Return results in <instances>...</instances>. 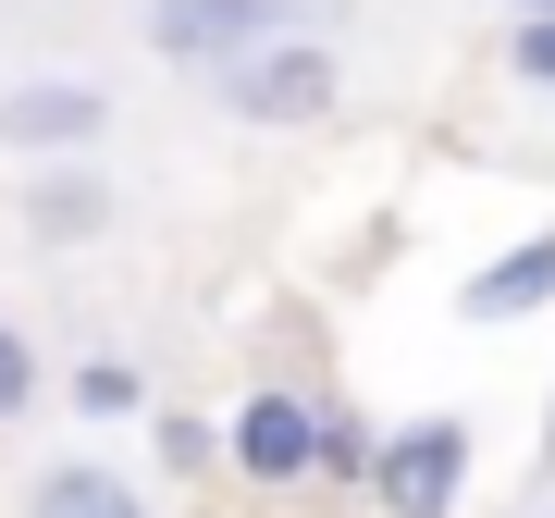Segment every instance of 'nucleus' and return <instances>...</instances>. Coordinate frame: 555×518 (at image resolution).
Returning a JSON list of instances; mask_svg holds the SVG:
<instances>
[{"label": "nucleus", "mask_w": 555, "mask_h": 518, "mask_svg": "<svg viewBox=\"0 0 555 518\" xmlns=\"http://www.w3.org/2000/svg\"><path fill=\"white\" fill-rule=\"evenodd\" d=\"M0 137L13 148H87L100 137V87H13L0 100Z\"/></svg>", "instance_id": "obj_5"}, {"label": "nucleus", "mask_w": 555, "mask_h": 518, "mask_svg": "<svg viewBox=\"0 0 555 518\" xmlns=\"http://www.w3.org/2000/svg\"><path fill=\"white\" fill-rule=\"evenodd\" d=\"M456 481H469V432H456V419H420V432H396L371 457V494L396 506V518H444Z\"/></svg>", "instance_id": "obj_3"}, {"label": "nucleus", "mask_w": 555, "mask_h": 518, "mask_svg": "<svg viewBox=\"0 0 555 518\" xmlns=\"http://www.w3.org/2000/svg\"><path fill=\"white\" fill-rule=\"evenodd\" d=\"M25 210H38V235H100V185H87V173H50Z\"/></svg>", "instance_id": "obj_8"}, {"label": "nucleus", "mask_w": 555, "mask_h": 518, "mask_svg": "<svg viewBox=\"0 0 555 518\" xmlns=\"http://www.w3.org/2000/svg\"><path fill=\"white\" fill-rule=\"evenodd\" d=\"M210 87H222L247 124H309V112H334V50H321V38H284V50L222 62Z\"/></svg>", "instance_id": "obj_2"}, {"label": "nucleus", "mask_w": 555, "mask_h": 518, "mask_svg": "<svg viewBox=\"0 0 555 518\" xmlns=\"http://www.w3.org/2000/svg\"><path fill=\"white\" fill-rule=\"evenodd\" d=\"M235 457H247V481H297V469L321 457V419H309L297 396H247V419H235Z\"/></svg>", "instance_id": "obj_4"}, {"label": "nucleus", "mask_w": 555, "mask_h": 518, "mask_svg": "<svg viewBox=\"0 0 555 518\" xmlns=\"http://www.w3.org/2000/svg\"><path fill=\"white\" fill-rule=\"evenodd\" d=\"M555 297V235H531L518 259H494V272H469V321H518Z\"/></svg>", "instance_id": "obj_6"}, {"label": "nucleus", "mask_w": 555, "mask_h": 518, "mask_svg": "<svg viewBox=\"0 0 555 518\" xmlns=\"http://www.w3.org/2000/svg\"><path fill=\"white\" fill-rule=\"evenodd\" d=\"M506 62H518L531 87H555V13H531V25H518V38H506Z\"/></svg>", "instance_id": "obj_10"}, {"label": "nucleus", "mask_w": 555, "mask_h": 518, "mask_svg": "<svg viewBox=\"0 0 555 518\" xmlns=\"http://www.w3.org/2000/svg\"><path fill=\"white\" fill-rule=\"evenodd\" d=\"M25 396H38V359H25V334H13V321H0V419H13Z\"/></svg>", "instance_id": "obj_11"}, {"label": "nucleus", "mask_w": 555, "mask_h": 518, "mask_svg": "<svg viewBox=\"0 0 555 518\" xmlns=\"http://www.w3.org/2000/svg\"><path fill=\"white\" fill-rule=\"evenodd\" d=\"M346 0H160L149 13V38L173 50V62H198V75H222V62H247V50H284V38H321Z\"/></svg>", "instance_id": "obj_1"}, {"label": "nucleus", "mask_w": 555, "mask_h": 518, "mask_svg": "<svg viewBox=\"0 0 555 518\" xmlns=\"http://www.w3.org/2000/svg\"><path fill=\"white\" fill-rule=\"evenodd\" d=\"M38 518H137V494H124L112 469H50L38 481Z\"/></svg>", "instance_id": "obj_7"}, {"label": "nucleus", "mask_w": 555, "mask_h": 518, "mask_svg": "<svg viewBox=\"0 0 555 518\" xmlns=\"http://www.w3.org/2000/svg\"><path fill=\"white\" fill-rule=\"evenodd\" d=\"M371 457H383V432H371V419H321V457H309V469H334V481H371Z\"/></svg>", "instance_id": "obj_9"}, {"label": "nucleus", "mask_w": 555, "mask_h": 518, "mask_svg": "<svg viewBox=\"0 0 555 518\" xmlns=\"http://www.w3.org/2000/svg\"><path fill=\"white\" fill-rule=\"evenodd\" d=\"M75 407H137V371H112V359L75 371Z\"/></svg>", "instance_id": "obj_12"}, {"label": "nucleus", "mask_w": 555, "mask_h": 518, "mask_svg": "<svg viewBox=\"0 0 555 518\" xmlns=\"http://www.w3.org/2000/svg\"><path fill=\"white\" fill-rule=\"evenodd\" d=\"M543 444H555V419H543Z\"/></svg>", "instance_id": "obj_14"}, {"label": "nucleus", "mask_w": 555, "mask_h": 518, "mask_svg": "<svg viewBox=\"0 0 555 518\" xmlns=\"http://www.w3.org/2000/svg\"><path fill=\"white\" fill-rule=\"evenodd\" d=\"M518 13H555V0H518Z\"/></svg>", "instance_id": "obj_13"}]
</instances>
